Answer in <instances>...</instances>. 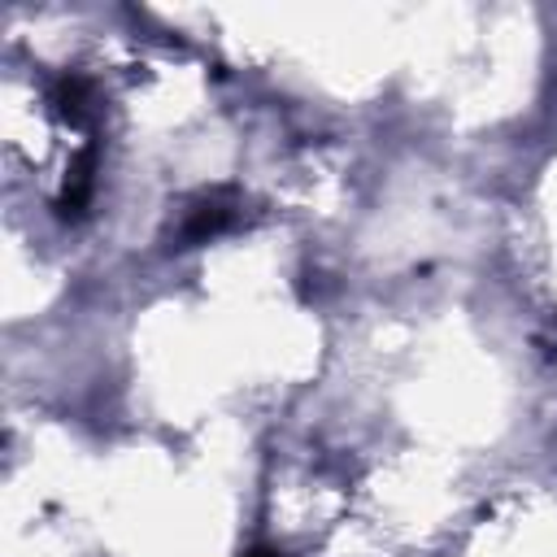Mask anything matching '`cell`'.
Here are the masks:
<instances>
[{"instance_id": "cell-1", "label": "cell", "mask_w": 557, "mask_h": 557, "mask_svg": "<svg viewBox=\"0 0 557 557\" xmlns=\"http://www.w3.org/2000/svg\"><path fill=\"white\" fill-rule=\"evenodd\" d=\"M248 557H274V553H261V548H257V553H248Z\"/></svg>"}]
</instances>
